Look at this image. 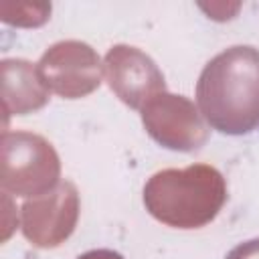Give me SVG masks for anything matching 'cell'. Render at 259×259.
Segmentation results:
<instances>
[{"label": "cell", "instance_id": "6da1fadb", "mask_svg": "<svg viewBox=\"0 0 259 259\" xmlns=\"http://www.w3.org/2000/svg\"><path fill=\"white\" fill-rule=\"evenodd\" d=\"M196 101L204 119L223 134H247L259 125V53L233 47L202 71Z\"/></svg>", "mask_w": 259, "mask_h": 259}]
</instances>
